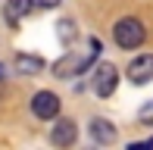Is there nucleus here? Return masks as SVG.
Returning <instances> with one entry per match:
<instances>
[{
	"label": "nucleus",
	"instance_id": "obj_1",
	"mask_svg": "<svg viewBox=\"0 0 153 150\" xmlns=\"http://www.w3.org/2000/svg\"><path fill=\"white\" fill-rule=\"evenodd\" d=\"M113 38H116V44H119V47H125V50H134V47H141V44H144V38H147V28L141 25V19L128 16V19H119V22H116Z\"/></svg>",
	"mask_w": 153,
	"mask_h": 150
},
{
	"label": "nucleus",
	"instance_id": "obj_2",
	"mask_svg": "<svg viewBox=\"0 0 153 150\" xmlns=\"http://www.w3.org/2000/svg\"><path fill=\"white\" fill-rule=\"evenodd\" d=\"M103 50L100 38H91V53H88L85 59H75V56H62L59 63H53V72H56V78H69V75H78L85 69H91V63L97 59V53Z\"/></svg>",
	"mask_w": 153,
	"mask_h": 150
},
{
	"label": "nucleus",
	"instance_id": "obj_3",
	"mask_svg": "<svg viewBox=\"0 0 153 150\" xmlns=\"http://www.w3.org/2000/svg\"><path fill=\"white\" fill-rule=\"evenodd\" d=\"M116 85H119V69L113 63H100L94 72V94L97 97H109L116 91Z\"/></svg>",
	"mask_w": 153,
	"mask_h": 150
},
{
	"label": "nucleus",
	"instance_id": "obj_4",
	"mask_svg": "<svg viewBox=\"0 0 153 150\" xmlns=\"http://www.w3.org/2000/svg\"><path fill=\"white\" fill-rule=\"evenodd\" d=\"M31 113L38 116V119H53V116L59 113V97L53 91H38L31 100Z\"/></svg>",
	"mask_w": 153,
	"mask_h": 150
},
{
	"label": "nucleus",
	"instance_id": "obj_5",
	"mask_svg": "<svg viewBox=\"0 0 153 150\" xmlns=\"http://www.w3.org/2000/svg\"><path fill=\"white\" fill-rule=\"evenodd\" d=\"M75 138H78V128H75L72 119H59L56 125H53V131H50V144H56V147L75 144Z\"/></svg>",
	"mask_w": 153,
	"mask_h": 150
},
{
	"label": "nucleus",
	"instance_id": "obj_6",
	"mask_svg": "<svg viewBox=\"0 0 153 150\" xmlns=\"http://www.w3.org/2000/svg\"><path fill=\"white\" fill-rule=\"evenodd\" d=\"M128 78L134 81V85H144V81L153 78V53H144V56L131 59V66H128Z\"/></svg>",
	"mask_w": 153,
	"mask_h": 150
},
{
	"label": "nucleus",
	"instance_id": "obj_7",
	"mask_svg": "<svg viewBox=\"0 0 153 150\" xmlns=\"http://www.w3.org/2000/svg\"><path fill=\"white\" fill-rule=\"evenodd\" d=\"M91 138L97 141V144H113V141H116V128H113V122H106V119H94V122H91Z\"/></svg>",
	"mask_w": 153,
	"mask_h": 150
},
{
	"label": "nucleus",
	"instance_id": "obj_8",
	"mask_svg": "<svg viewBox=\"0 0 153 150\" xmlns=\"http://www.w3.org/2000/svg\"><path fill=\"white\" fill-rule=\"evenodd\" d=\"M31 6H34L31 0H6V10H3V16H6V22H10V25H16L19 19H22L25 13L31 10Z\"/></svg>",
	"mask_w": 153,
	"mask_h": 150
},
{
	"label": "nucleus",
	"instance_id": "obj_9",
	"mask_svg": "<svg viewBox=\"0 0 153 150\" xmlns=\"http://www.w3.org/2000/svg\"><path fill=\"white\" fill-rule=\"evenodd\" d=\"M16 69L22 75H41L44 72V59L41 56H31V53H22V56L16 59Z\"/></svg>",
	"mask_w": 153,
	"mask_h": 150
},
{
	"label": "nucleus",
	"instance_id": "obj_10",
	"mask_svg": "<svg viewBox=\"0 0 153 150\" xmlns=\"http://www.w3.org/2000/svg\"><path fill=\"white\" fill-rule=\"evenodd\" d=\"M59 38H62V41H69V38H75V25L69 22V19H62V22H59Z\"/></svg>",
	"mask_w": 153,
	"mask_h": 150
},
{
	"label": "nucleus",
	"instance_id": "obj_11",
	"mask_svg": "<svg viewBox=\"0 0 153 150\" xmlns=\"http://www.w3.org/2000/svg\"><path fill=\"white\" fill-rule=\"evenodd\" d=\"M137 116H141V122H144V125H153V103H147Z\"/></svg>",
	"mask_w": 153,
	"mask_h": 150
},
{
	"label": "nucleus",
	"instance_id": "obj_12",
	"mask_svg": "<svg viewBox=\"0 0 153 150\" xmlns=\"http://www.w3.org/2000/svg\"><path fill=\"white\" fill-rule=\"evenodd\" d=\"M34 6H38V10H53V6H59L62 0H31Z\"/></svg>",
	"mask_w": 153,
	"mask_h": 150
},
{
	"label": "nucleus",
	"instance_id": "obj_13",
	"mask_svg": "<svg viewBox=\"0 0 153 150\" xmlns=\"http://www.w3.org/2000/svg\"><path fill=\"white\" fill-rule=\"evenodd\" d=\"M0 72H3V69H0Z\"/></svg>",
	"mask_w": 153,
	"mask_h": 150
}]
</instances>
